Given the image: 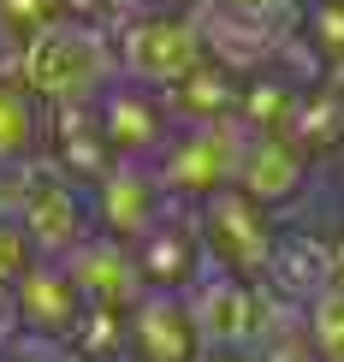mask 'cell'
Returning <instances> with one entry per match:
<instances>
[{
	"label": "cell",
	"mask_w": 344,
	"mask_h": 362,
	"mask_svg": "<svg viewBox=\"0 0 344 362\" xmlns=\"http://www.w3.org/2000/svg\"><path fill=\"white\" fill-rule=\"evenodd\" d=\"M202 6H220V12H232V18H249L261 30H273V36H291L303 0H202Z\"/></svg>",
	"instance_id": "obj_23"
},
{
	"label": "cell",
	"mask_w": 344,
	"mask_h": 362,
	"mask_svg": "<svg viewBox=\"0 0 344 362\" xmlns=\"http://www.w3.org/2000/svg\"><path fill=\"white\" fill-rule=\"evenodd\" d=\"M321 285H333V238L273 232V250H267V267H261V291L291 303V309H303Z\"/></svg>",
	"instance_id": "obj_14"
},
{
	"label": "cell",
	"mask_w": 344,
	"mask_h": 362,
	"mask_svg": "<svg viewBox=\"0 0 344 362\" xmlns=\"http://www.w3.org/2000/svg\"><path fill=\"white\" fill-rule=\"evenodd\" d=\"M59 351H66V362H125V309L83 303Z\"/></svg>",
	"instance_id": "obj_20"
},
{
	"label": "cell",
	"mask_w": 344,
	"mask_h": 362,
	"mask_svg": "<svg viewBox=\"0 0 344 362\" xmlns=\"http://www.w3.org/2000/svg\"><path fill=\"white\" fill-rule=\"evenodd\" d=\"M12 303H18V327H24L30 339L66 344L71 321L83 315V291L71 285L66 262H48V255H36V262H30L24 274L12 279Z\"/></svg>",
	"instance_id": "obj_10"
},
{
	"label": "cell",
	"mask_w": 344,
	"mask_h": 362,
	"mask_svg": "<svg viewBox=\"0 0 344 362\" xmlns=\"http://www.w3.org/2000/svg\"><path fill=\"white\" fill-rule=\"evenodd\" d=\"M333 279H344V238H333Z\"/></svg>",
	"instance_id": "obj_28"
},
{
	"label": "cell",
	"mask_w": 344,
	"mask_h": 362,
	"mask_svg": "<svg viewBox=\"0 0 344 362\" xmlns=\"http://www.w3.org/2000/svg\"><path fill=\"white\" fill-rule=\"evenodd\" d=\"M30 262H36V255H30L24 232H18V220H12V214H0V285H12Z\"/></svg>",
	"instance_id": "obj_25"
},
{
	"label": "cell",
	"mask_w": 344,
	"mask_h": 362,
	"mask_svg": "<svg viewBox=\"0 0 344 362\" xmlns=\"http://www.w3.org/2000/svg\"><path fill=\"white\" fill-rule=\"evenodd\" d=\"M42 155V101L18 83H0V173Z\"/></svg>",
	"instance_id": "obj_19"
},
{
	"label": "cell",
	"mask_w": 344,
	"mask_h": 362,
	"mask_svg": "<svg viewBox=\"0 0 344 362\" xmlns=\"http://www.w3.org/2000/svg\"><path fill=\"white\" fill-rule=\"evenodd\" d=\"M131 262H137L143 291H184V285H196V274L208 267L202 244H196V226H190V214H172V202H167V214L131 244Z\"/></svg>",
	"instance_id": "obj_11"
},
{
	"label": "cell",
	"mask_w": 344,
	"mask_h": 362,
	"mask_svg": "<svg viewBox=\"0 0 344 362\" xmlns=\"http://www.w3.org/2000/svg\"><path fill=\"white\" fill-rule=\"evenodd\" d=\"M54 18H66V0H0V24L12 30V36H36L42 24H54Z\"/></svg>",
	"instance_id": "obj_24"
},
{
	"label": "cell",
	"mask_w": 344,
	"mask_h": 362,
	"mask_svg": "<svg viewBox=\"0 0 344 362\" xmlns=\"http://www.w3.org/2000/svg\"><path fill=\"white\" fill-rule=\"evenodd\" d=\"M196 12V36H202V59L208 66H220L226 78H256V71H273V54H279V42L285 36H273V30H261V24H249V18H232V12H220V6H190Z\"/></svg>",
	"instance_id": "obj_13"
},
{
	"label": "cell",
	"mask_w": 344,
	"mask_h": 362,
	"mask_svg": "<svg viewBox=\"0 0 344 362\" xmlns=\"http://www.w3.org/2000/svg\"><path fill=\"white\" fill-rule=\"evenodd\" d=\"M89 190V214H95L101 238H119V244H137V238L167 214V196H160L148 160H113L107 173L95 178Z\"/></svg>",
	"instance_id": "obj_7"
},
{
	"label": "cell",
	"mask_w": 344,
	"mask_h": 362,
	"mask_svg": "<svg viewBox=\"0 0 344 362\" xmlns=\"http://www.w3.org/2000/svg\"><path fill=\"white\" fill-rule=\"evenodd\" d=\"M95 125H101V143H107L113 160H155V148L167 143L172 119H167V101L155 89L113 78L95 95Z\"/></svg>",
	"instance_id": "obj_8"
},
{
	"label": "cell",
	"mask_w": 344,
	"mask_h": 362,
	"mask_svg": "<svg viewBox=\"0 0 344 362\" xmlns=\"http://www.w3.org/2000/svg\"><path fill=\"white\" fill-rule=\"evenodd\" d=\"M184 303H190V321L202 333V351H256L273 309H279V297H267L261 279L202 267L196 285H184Z\"/></svg>",
	"instance_id": "obj_6"
},
{
	"label": "cell",
	"mask_w": 344,
	"mask_h": 362,
	"mask_svg": "<svg viewBox=\"0 0 344 362\" xmlns=\"http://www.w3.org/2000/svg\"><path fill=\"white\" fill-rule=\"evenodd\" d=\"M202 333L184 291H143L125 309V362H196Z\"/></svg>",
	"instance_id": "obj_9"
},
{
	"label": "cell",
	"mask_w": 344,
	"mask_h": 362,
	"mask_svg": "<svg viewBox=\"0 0 344 362\" xmlns=\"http://www.w3.org/2000/svg\"><path fill=\"white\" fill-rule=\"evenodd\" d=\"M167 119L172 125H208V119H232V107H237V78H226L220 66H202L190 71V78H178L167 95Z\"/></svg>",
	"instance_id": "obj_18"
},
{
	"label": "cell",
	"mask_w": 344,
	"mask_h": 362,
	"mask_svg": "<svg viewBox=\"0 0 344 362\" xmlns=\"http://www.w3.org/2000/svg\"><path fill=\"white\" fill-rule=\"evenodd\" d=\"M143 6H196V0H143Z\"/></svg>",
	"instance_id": "obj_29"
},
{
	"label": "cell",
	"mask_w": 344,
	"mask_h": 362,
	"mask_svg": "<svg viewBox=\"0 0 344 362\" xmlns=\"http://www.w3.org/2000/svg\"><path fill=\"white\" fill-rule=\"evenodd\" d=\"M285 148H297V155L315 167V160H333V155H344V89H333V83H303L291 95V107H285V119H279V131H273Z\"/></svg>",
	"instance_id": "obj_16"
},
{
	"label": "cell",
	"mask_w": 344,
	"mask_h": 362,
	"mask_svg": "<svg viewBox=\"0 0 344 362\" xmlns=\"http://www.w3.org/2000/svg\"><path fill=\"white\" fill-rule=\"evenodd\" d=\"M113 78H119L113 36L95 30V24H83V18H54L36 36L18 42L12 83L30 89L42 107H54V101H95Z\"/></svg>",
	"instance_id": "obj_1"
},
{
	"label": "cell",
	"mask_w": 344,
	"mask_h": 362,
	"mask_svg": "<svg viewBox=\"0 0 344 362\" xmlns=\"http://www.w3.org/2000/svg\"><path fill=\"white\" fill-rule=\"evenodd\" d=\"M196 362H261L256 351H202Z\"/></svg>",
	"instance_id": "obj_27"
},
{
	"label": "cell",
	"mask_w": 344,
	"mask_h": 362,
	"mask_svg": "<svg viewBox=\"0 0 344 362\" xmlns=\"http://www.w3.org/2000/svg\"><path fill=\"white\" fill-rule=\"evenodd\" d=\"M244 143H249V131L237 125V119L172 125L167 143H160L155 160H148V173H155V185H160V196H167V202L190 208V202H202V196H214V190L232 185Z\"/></svg>",
	"instance_id": "obj_3"
},
{
	"label": "cell",
	"mask_w": 344,
	"mask_h": 362,
	"mask_svg": "<svg viewBox=\"0 0 344 362\" xmlns=\"http://www.w3.org/2000/svg\"><path fill=\"white\" fill-rule=\"evenodd\" d=\"M66 274H71V285L83 291V303H101V309H131V303L143 297V279H137V262H131V244L101 238V232H89L83 244L66 255Z\"/></svg>",
	"instance_id": "obj_17"
},
{
	"label": "cell",
	"mask_w": 344,
	"mask_h": 362,
	"mask_svg": "<svg viewBox=\"0 0 344 362\" xmlns=\"http://www.w3.org/2000/svg\"><path fill=\"white\" fill-rule=\"evenodd\" d=\"M42 155L66 178L95 185L113 167L107 143H101V125H95V101H54V107H42Z\"/></svg>",
	"instance_id": "obj_12"
},
{
	"label": "cell",
	"mask_w": 344,
	"mask_h": 362,
	"mask_svg": "<svg viewBox=\"0 0 344 362\" xmlns=\"http://www.w3.org/2000/svg\"><path fill=\"white\" fill-rule=\"evenodd\" d=\"M303 185H309V160L297 148H285L273 131H249L244 155H237V173H232V190H244L256 208L273 214V208L297 202Z\"/></svg>",
	"instance_id": "obj_15"
},
{
	"label": "cell",
	"mask_w": 344,
	"mask_h": 362,
	"mask_svg": "<svg viewBox=\"0 0 344 362\" xmlns=\"http://www.w3.org/2000/svg\"><path fill=\"white\" fill-rule=\"evenodd\" d=\"M190 226H196V244H202L208 267L237 274V279H261L279 226L267 220V208H256L244 190L226 185V190L202 196V202H190Z\"/></svg>",
	"instance_id": "obj_5"
},
{
	"label": "cell",
	"mask_w": 344,
	"mask_h": 362,
	"mask_svg": "<svg viewBox=\"0 0 344 362\" xmlns=\"http://www.w3.org/2000/svg\"><path fill=\"white\" fill-rule=\"evenodd\" d=\"M12 71H18V36H12V30L0 24V83H6Z\"/></svg>",
	"instance_id": "obj_26"
},
{
	"label": "cell",
	"mask_w": 344,
	"mask_h": 362,
	"mask_svg": "<svg viewBox=\"0 0 344 362\" xmlns=\"http://www.w3.org/2000/svg\"><path fill=\"white\" fill-rule=\"evenodd\" d=\"M297 42H303L321 66L344 59V0H303V12H297Z\"/></svg>",
	"instance_id": "obj_22"
},
{
	"label": "cell",
	"mask_w": 344,
	"mask_h": 362,
	"mask_svg": "<svg viewBox=\"0 0 344 362\" xmlns=\"http://www.w3.org/2000/svg\"><path fill=\"white\" fill-rule=\"evenodd\" d=\"M297 321H303V339H309V356L315 362H344V279L321 285L297 309Z\"/></svg>",
	"instance_id": "obj_21"
},
{
	"label": "cell",
	"mask_w": 344,
	"mask_h": 362,
	"mask_svg": "<svg viewBox=\"0 0 344 362\" xmlns=\"http://www.w3.org/2000/svg\"><path fill=\"white\" fill-rule=\"evenodd\" d=\"M113 59H119L125 83H143L155 95H167L178 78H190L202 66L196 12L190 6H137L131 18L113 24Z\"/></svg>",
	"instance_id": "obj_2"
},
{
	"label": "cell",
	"mask_w": 344,
	"mask_h": 362,
	"mask_svg": "<svg viewBox=\"0 0 344 362\" xmlns=\"http://www.w3.org/2000/svg\"><path fill=\"white\" fill-rule=\"evenodd\" d=\"M12 220H18L30 255H48V262H66V255L95 232L89 190L78 185V178H66L48 155H36V160L18 167V202H12Z\"/></svg>",
	"instance_id": "obj_4"
}]
</instances>
